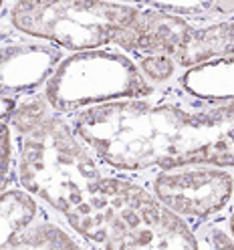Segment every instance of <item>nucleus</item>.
I'll return each instance as SVG.
<instances>
[{"label":"nucleus","mask_w":234,"mask_h":250,"mask_svg":"<svg viewBox=\"0 0 234 250\" xmlns=\"http://www.w3.org/2000/svg\"><path fill=\"white\" fill-rule=\"evenodd\" d=\"M176 85L202 101H234V57L186 69Z\"/></svg>","instance_id":"obj_10"},{"label":"nucleus","mask_w":234,"mask_h":250,"mask_svg":"<svg viewBox=\"0 0 234 250\" xmlns=\"http://www.w3.org/2000/svg\"><path fill=\"white\" fill-rule=\"evenodd\" d=\"M126 250H234V240L226 220L224 224L186 222L149 196L139 210Z\"/></svg>","instance_id":"obj_7"},{"label":"nucleus","mask_w":234,"mask_h":250,"mask_svg":"<svg viewBox=\"0 0 234 250\" xmlns=\"http://www.w3.org/2000/svg\"><path fill=\"white\" fill-rule=\"evenodd\" d=\"M137 4L103 0H17L6 2L4 30L53 44L65 53L113 46L129 26Z\"/></svg>","instance_id":"obj_3"},{"label":"nucleus","mask_w":234,"mask_h":250,"mask_svg":"<svg viewBox=\"0 0 234 250\" xmlns=\"http://www.w3.org/2000/svg\"><path fill=\"white\" fill-rule=\"evenodd\" d=\"M226 228H228L230 236H232V240H234V200H232V206H230L228 216H226Z\"/></svg>","instance_id":"obj_13"},{"label":"nucleus","mask_w":234,"mask_h":250,"mask_svg":"<svg viewBox=\"0 0 234 250\" xmlns=\"http://www.w3.org/2000/svg\"><path fill=\"white\" fill-rule=\"evenodd\" d=\"M10 127L17 186L53 208L95 250H126L148 188L99 162L41 91L21 99Z\"/></svg>","instance_id":"obj_1"},{"label":"nucleus","mask_w":234,"mask_h":250,"mask_svg":"<svg viewBox=\"0 0 234 250\" xmlns=\"http://www.w3.org/2000/svg\"><path fill=\"white\" fill-rule=\"evenodd\" d=\"M153 91L129 55L107 46L67 53L41 93L53 111L71 117L89 107L148 99Z\"/></svg>","instance_id":"obj_4"},{"label":"nucleus","mask_w":234,"mask_h":250,"mask_svg":"<svg viewBox=\"0 0 234 250\" xmlns=\"http://www.w3.org/2000/svg\"><path fill=\"white\" fill-rule=\"evenodd\" d=\"M135 65H137L139 73L144 75V79L153 89H162V87L171 85L178 79V75L182 73L178 62L166 55H149V57L135 59Z\"/></svg>","instance_id":"obj_12"},{"label":"nucleus","mask_w":234,"mask_h":250,"mask_svg":"<svg viewBox=\"0 0 234 250\" xmlns=\"http://www.w3.org/2000/svg\"><path fill=\"white\" fill-rule=\"evenodd\" d=\"M168 212L186 222H210L228 216L234 200V171L212 166H190L151 171L142 182Z\"/></svg>","instance_id":"obj_5"},{"label":"nucleus","mask_w":234,"mask_h":250,"mask_svg":"<svg viewBox=\"0 0 234 250\" xmlns=\"http://www.w3.org/2000/svg\"><path fill=\"white\" fill-rule=\"evenodd\" d=\"M0 250H95L53 208L12 184L0 194Z\"/></svg>","instance_id":"obj_6"},{"label":"nucleus","mask_w":234,"mask_h":250,"mask_svg":"<svg viewBox=\"0 0 234 250\" xmlns=\"http://www.w3.org/2000/svg\"><path fill=\"white\" fill-rule=\"evenodd\" d=\"M4 10H6V2H2V0H0V39H2L4 35H6V30H4Z\"/></svg>","instance_id":"obj_14"},{"label":"nucleus","mask_w":234,"mask_h":250,"mask_svg":"<svg viewBox=\"0 0 234 250\" xmlns=\"http://www.w3.org/2000/svg\"><path fill=\"white\" fill-rule=\"evenodd\" d=\"M194 28L196 22L180 14L153 8L149 4H137V14L115 39L113 46L129 55L133 61L149 55H166L176 61L186 49Z\"/></svg>","instance_id":"obj_9"},{"label":"nucleus","mask_w":234,"mask_h":250,"mask_svg":"<svg viewBox=\"0 0 234 250\" xmlns=\"http://www.w3.org/2000/svg\"><path fill=\"white\" fill-rule=\"evenodd\" d=\"M21 99H2L0 97V194L14 180V164H17V151H14V133L10 127V117Z\"/></svg>","instance_id":"obj_11"},{"label":"nucleus","mask_w":234,"mask_h":250,"mask_svg":"<svg viewBox=\"0 0 234 250\" xmlns=\"http://www.w3.org/2000/svg\"><path fill=\"white\" fill-rule=\"evenodd\" d=\"M65 55L53 44L6 33L0 39V97L24 99L43 91Z\"/></svg>","instance_id":"obj_8"},{"label":"nucleus","mask_w":234,"mask_h":250,"mask_svg":"<svg viewBox=\"0 0 234 250\" xmlns=\"http://www.w3.org/2000/svg\"><path fill=\"white\" fill-rule=\"evenodd\" d=\"M99 162L121 174L190 166L234 171V101H202L176 81L137 101L89 107L67 117Z\"/></svg>","instance_id":"obj_2"}]
</instances>
